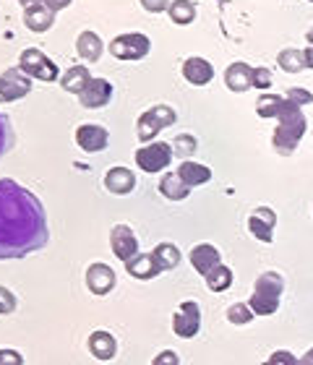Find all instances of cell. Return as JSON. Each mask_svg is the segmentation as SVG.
<instances>
[{
    "label": "cell",
    "instance_id": "obj_45",
    "mask_svg": "<svg viewBox=\"0 0 313 365\" xmlns=\"http://www.w3.org/2000/svg\"><path fill=\"white\" fill-rule=\"evenodd\" d=\"M306 37H308V42H311V45H313V29H311V31H308Z\"/></svg>",
    "mask_w": 313,
    "mask_h": 365
},
{
    "label": "cell",
    "instance_id": "obj_11",
    "mask_svg": "<svg viewBox=\"0 0 313 365\" xmlns=\"http://www.w3.org/2000/svg\"><path fill=\"white\" fill-rule=\"evenodd\" d=\"M115 282H118V277H115L113 267H107V264L94 261L92 267L86 269V287H89L92 295H97V297L110 295L115 289Z\"/></svg>",
    "mask_w": 313,
    "mask_h": 365
},
{
    "label": "cell",
    "instance_id": "obj_36",
    "mask_svg": "<svg viewBox=\"0 0 313 365\" xmlns=\"http://www.w3.org/2000/svg\"><path fill=\"white\" fill-rule=\"evenodd\" d=\"M284 99H290L292 105L303 107V105H311V102H313V94L308 89H298V86H295V89H287V91H284Z\"/></svg>",
    "mask_w": 313,
    "mask_h": 365
},
{
    "label": "cell",
    "instance_id": "obj_8",
    "mask_svg": "<svg viewBox=\"0 0 313 365\" xmlns=\"http://www.w3.org/2000/svg\"><path fill=\"white\" fill-rule=\"evenodd\" d=\"M201 329V311L196 300H185V303L178 305L175 316H173V331H175L180 339H193Z\"/></svg>",
    "mask_w": 313,
    "mask_h": 365
},
{
    "label": "cell",
    "instance_id": "obj_29",
    "mask_svg": "<svg viewBox=\"0 0 313 365\" xmlns=\"http://www.w3.org/2000/svg\"><path fill=\"white\" fill-rule=\"evenodd\" d=\"M277 63H279V68L284 73H300V71L306 68L303 50H298V47H284L282 53H279V58H277Z\"/></svg>",
    "mask_w": 313,
    "mask_h": 365
},
{
    "label": "cell",
    "instance_id": "obj_31",
    "mask_svg": "<svg viewBox=\"0 0 313 365\" xmlns=\"http://www.w3.org/2000/svg\"><path fill=\"white\" fill-rule=\"evenodd\" d=\"M196 138L191 136V133H180V136L173 138V160H188V157H193V152H196Z\"/></svg>",
    "mask_w": 313,
    "mask_h": 365
},
{
    "label": "cell",
    "instance_id": "obj_2",
    "mask_svg": "<svg viewBox=\"0 0 313 365\" xmlns=\"http://www.w3.org/2000/svg\"><path fill=\"white\" fill-rule=\"evenodd\" d=\"M303 136H306V115L300 113L298 105H292L290 99H287L284 110L277 115V130L274 136H272V146H274L277 154L290 157L298 149Z\"/></svg>",
    "mask_w": 313,
    "mask_h": 365
},
{
    "label": "cell",
    "instance_id": "obj_27",
    "mask_svg": "<svg viewBox=\"0 0 313 365\" xmlns=\"http://www.w3.org/2000/svg\"><path fill=\"white\" fill-rule=\"evenodd\" d=\"M152 256L162 272H170V269H175L178 264H180V251H178V245H173V243H160L152 251Z\"/></svg>",
    "mask_w": 313,
    "mask_h": 365
},
{
    "label": "cell",
    "instance_id": "obj_17",
    "mask_svg": "<svg viewBox=\"0 0 313 365\" xmlns=\"http://www.w3.org/2000/svg\"><path fill=\"white\" fill-rule=\"evenodd\" d=\"M222 264V253L214 248L212 243H201L196 245L191 251V267L201 274V277H207L214 267H220Z\"/></svg>",
    "mask_w": 313,
    "mask_h": 365
},
{
    "label": "cell",
    "instance_id": "obj_28",
    "mask_svg": "<svg viewBox=\"0 0 313 365\" xmlns=\"http://www.w3.org/2000/svg\"><path fill=\"white\" fill-rule=\"evenodd\" d=\"M284 105H287V99L282 94H261L256 102V115L259 118H277L284 110Z\"/></svg>",
    "mask_w": 313,
    "mask_h": 365
},
{
    "label": "cell",
    "instance_id": "obj_19",
    "mask_svg": "<svg viewBox=\"0 0 313 365\" xmlns=\"http://www.w3.org/2000/svg\"><path fill=\"white\" fill-rule=\"evenodd\" d=\"M76 53L81 61L86 63H97L102 58V53H105V42L100 39V34L97 31H81L76 39Z\"/></svg>",
    "mask_w": 313,
    "mask_h": 365
},
{
    "label": "cell",
    "instance_id": "obj_34",
    "mask_svg": "<svg viewBox=\"0 0 313 365\" xmlns=\"http://www.w3.org/2000/svg\"><path fill=\"white\" fill-rule=\"evenodd\" d=\"M16 305H19V300H16L14 292L0 284V316H11L16 311Z\"/></svg>",
    "mask_w": 313,
    "mask_h": 365
},
{
    "label": "cell",
    "instance_id": "obj_33",
    "mask_svg": "<svg viewBox=\"0 0 313 365\" xmlns=\"http://www.w3.org/2000/svg\"><path fill=\"white\" fill-rule=\"evenodd\" d=\"M14 146V130H11V123L3 113H0V157Z\"/></svg>",
    "mask_w": 313,
    "mask_h": 365
},
{
    "label": "cell",
    "instance_id": "obj_16",
    "mask_svg": "<svg viewBox=\"0 0 313 365\" xmlns=\"http://www.w3.org/2000/svg\"><path fill=\"white\" fill-rule=\"evenodd\" d=\"M183 78L193 86H207L214 78V68L212 63L204 61V58H185L183 61Z\"/></svg>",
    "mask_w": 313,
    "mask_h": 365
},
{
    "label": "cell",
    "instance_id": "obj_12",
    "mask_svg": "<svg viewBox=\"0 0 313 365\" xmlns=\"http://www.w3.org/2000/svg\"><path fill=\"white\" fill-rule=\"evenodd\" d=\"M76 144H78V149L86 154L102 152V149H107V144H110V133H107V128H102V125L84 123V125L76 128Z\"/></svg>",
    "mask_w": 313,
    "mask_h": 365
},
{
    "label": "cell",
    "instance_id": "obj_7",
    "mask_svg": "<svg viewBox=\"0 0 313 365\" xmlns=\"http://www.w3.org/2000/svg\"><path fill=\"white\" fill-rule=\"evenodd\" d=\"M133 160H136L138 170H144L149 175H157V173L170 168V162H173V146L165 144V141H149V144H144L138 149Z\"/></svg>",
    "mask_w": 313,
    "mask_h": 365
},
{
    "label": "cell",
    "instance_id": "obj_5",
    "mask_svg": "<svg viewBox=\"0 0 313 365\" xmlns=\"http://www.w3.org/2000/svg\"><path fill=\"white\" fill-rule=\"evenodd\" d=\"M19 68L26 73L29 78H39L45 84H53V81H61V71L50 58H47L39 47H26L19 58Z\"/></svg>",
    "mask_w": 313,
    "mask_h": 365
},
{
    "label": "cell",
    "instance_id": "obj_20",
    "mask_svg": "<svg viewBox=\"0 0 313 365\" xmlns=\"http://www.w3.org/2000/svg\"><path fill=\"white\" fill-rule=\"evenodd\" d=\"M86 347L92 352L97 360H113L118 355V342H115V336L110 331H92L89 339H86Z\"/></svg>",
    "mask_w": 313,
    "mask_h": 365
},
{
    "label": "cell",
    "instance_id": "obj_6",
    "mask_svg": "<svg viewBox=\"0 0 313 365\" xmlns=\"http://www.w3.org/2000/svg\"><path fill=\"white\" fill-rule=\"evenodd\" d=\"M107 50H110V55L118 58V61H141V58L149 55L152 42H149V37L141 34V31H128V34H118V37L110 42Z\"/></svg>",
    "mask_w": 313,
    "mask_h": 365
},
{
    "label": "cell",
    "instance_id": "obj_22",
    "mask_svg": "<svg viewBox=\"0 0 313 365\" xmlns=\"http://www.w3.org/2000/svg\"><path fill=\"white\" fill-rule=\"evenodd\" d=\"M125 272H128L133 279L149 282V279H154L157 274H162V269L157 267V261H154L152 253H138V256H133V259L125 264Z\"/></svg>",
    "mask_w": 313,
    "mask_h": 365
},
{
    "label": "cell",
    "instance_id": "obj_38",
    "mask_svg": "<svg viewBox=\"0 0 313 365\" xmlns=\"http://www.w3.org/2000/svg\"><path fill=\"white\" fill-rule=\"evenodd\" d=\"M0 365H24V355L19 350L3 347V350H0Z\"/></svg>",
    "mask_w": 313,
    "mask_h": 365
},
{
    "label": "cell",
    "instance_id": "obj_9",
    "mask_svg": "<svg viewBox=\"0 0 313 365\" xmlns=\"http://www.w3.org/2000/svg\"><path fill=\"white\" fill-rule=\"evenodd\" d=\"M31 91V78L21 68H8L0 73V102H19Z\"/></svg>",
    "mask_w": 313,
    "mask_h": 365
},
{
    "label": "cell",
    "instance_id": "obj_42",
    "mask_svg": "<svg viewBox=\"0 0 313 365\" xmlns=\"http://www.w3.org/2000/svg\"><path fill=\"white\" fill-rule=\"evenodd\" d=\"M303 58H306V68H313V45H308L303 50Z\"/></svg>",
    "mask_w": 313,
    "mask_h": 365
},
{
    "label": "cell",
    "instance_id": "obj_40",
    "mask_svg": "<svg viewBox=\"0 0 313 365\" xmlns=\"http://www.w3.org/2000/svg\"><path fill=\"white\" fill-rule=\"evenodd\" d=\"M141 6H144V11H149V14H162V11H168L170 0H138Z\"/></svg>",
    "mask_w": 313,
    "mask_h": 365
},
{
    "label": "cell",
    "instance_id": "obj_3",
    "mask_svg": "<svg viewBox=\"0 0 313 365\" xmlns=\"http://www.w3.org/2000/svg\"><path fill=\"white\" fill-rule=\"evenodd\" d=\"M284 289L282 274L277 272H264L253 284L251 300H248V308L253 311V316H272L279 308V295Z\"/></svg>",
    "mask_w": 313,
    "mask_h": 365
},
{
    "label": "cell",
    "instance_id": "obj_14",
    "mask_svg": "<svg viewBox=\"0 0 313 365\" xmlns=\"http://www.w3.org/2000/svg\"><path fill=\"white\" fill-rule=\"evenodd\" d=\"M113 99V84L107 78H92L89 84L84 86V91L78 94V102L86 110H100L107 102Z\"/></svg>",
    "mask_w": 313,
    "mask_h": 365
},
{
    "label": "cell",
    "instance_id": "obj_41",
    "mask_svg": "<svg viewBox=\"0 0 313 365\" xmlns=\"http://www.w3.org/2000/svg\"><path fill=\"white\" fill-rule=\"evenodd\" d=\"M50 11H63V8H68L71 6V0H42Z\"/></svg>",
    "mask_w": 313,
    "mask_h": 365
},
{
    "label": "cell",
    "instance_id": "obj_25",
    "mask_svg": "<svg viewBox=\"0 0 313 365\" xmlns=\"http://www.w3.org/2000/svg\"><path fill=\"white\" fill-rule=\"evenodd\" d=\"M160 193L165 198H170V201H183V198H188L191 188L175 173H168L165 178H160Z\"/></svg>",
    "mask_w": 313,
    "mask_h": 365
},
{
    "label": "cell",
    "instance_id": "obj_24",
    "mask_svg": "<svg viewBox=\"0 0 313 365\" xmlns=\"http://www.w3.org/2000/svg\"><path fill=\"white\" fill-rule=\"evenodd\" d=\"M89 81H92V73H89L86 66H71V68L61 76V86L66 91H71V94H81Z\"/></svg>",
    "mask_w": 313,
    "mask_h": 365
},
{
    "label": "cell",
    "instance_id": "obj_43",
    "mask_svg": "<svg viewBox=\"0 0 313 365\" xmlns=\"http://www.w3.org/2000/svg\"><path fill=\"white\" fill-rule=\"evenodd\" d=\"M298 365H313V347L303 355V358H298Z\"/></svg>",
    "mask_w": 313,
    "mask_h": 365
},
{
    "label": "cell",
    "instance_id": "obj_15",
    "mask_svg": "<svg viewBox=\"0 0 313 365\" xmlns=\"http://www.w3.org/2000/svg\"><path fill=\"white\" fill-rule=\"evenodd\" d=\"M253 84V68L248 63L237 61V63H230L227 71H225V86L230 91H235V94H243L248 91Z\"/></svg>",
    "mask_w": 313,
    "mask_h": 365
},
{
    "label": "cell",
    "instance_id": "obj_37",
    "mask_svg": "<svg viewBox=\"0 0 313 365\" xmlns=\"http://www.w3.org/2000/svg\"><path fill=\"white\" fill-rule=\"evenodd\" d=\"M267 365H298V360H295V355L287 350H277L274 355H269Z\"/></svg>",
    "mask_w": 313,
    "mask_h": 365
},
{
    "label": "cell",
    "instance_id": "obj_21",
    "mask_svg": "<svg viewBox=\"0 0 313 365\" xmlns=\"http://www.w3.org/2000/svg\"><path fill=\"white\" fill-rule=\"evenodd\" d=\"M175 175L180 178L188 188H199V185L212 180V170H209L207 165H201V162L185 160V162H180V168H178Z\"/></svg>",
    "mask_w": 313,
    "mask_h": 365
},
{
    "label": "cell",
    "instance_id": "obj_46",
    "mask_svg": "<svg viewBox=\"0 0 313 365\" xmlns=\"http://www.w3.org/2000/svg\"><path fill=\"white\" fill-rule=\"evenodd\" d=\"M311 3H313V0H311Z\"/></svg>",
    "mask_w": 313,
    "mask_h": 365
},
{
    "label": "cell",
    "instance_id": "obj_26",
    "mask_svg": "<svg viewBox=\"0 0 313 365\" xmlns=\"http://www.w3.org/2000/svg\"><path fill=\"white\" fill-rule=\"evenodd\" d=\"M168 14L173 19V24L188 26L191 21H196V3H191V0H173L168 6Z\"/></svg>",
    "mask_w": 313,
    "mask_h": 365
},
{
    "label": "cell",
    "instance_id": "obj_23",
    "mask_svg": "<svg viewBox=\"0 0 313 365\" xmlns=\"http://www.w3.org/2000/svg\"><path fill=\"white\" fill-rule=\"evenodd\" d=\"M55 21V11L45 6V3H37V6L24 8V24L29 31H47Z\"/></svg>",
    "mask_w": 313,
    "mask_h": 365
},
{
    "label": "cell",
    "instance_id": "obj_32",
    "mask_svg": "<svg viewBox=\"0 0 313 365\" xmlns=\"http://www.w3.org/2000/svg\"><path fill=\"white\" fill-rule=\"evenodd\" d=\"M227 321L235 327H245L253 321V311L248 308V303H232L227 308Z\"/></svg>",
    "mask_w": 313,
    "mask_h": 365
},
{
    "label": "cell",
    "instance_id": "obj_18",
    "mask_svg": "<svg viewBox=\"0 0 313 365\" xmlns=\"http://www.w3.org/2000/svg\"><path fill=\"white\" fill-rule=\"evenodd\" d=\"M105 188L115 196H125L136 188V175L128 168H110L105 173Z\"/></svg>",
    "mask_w": 313,
    "mask_h": 365
},
{
    "label": "cell",
    "instance_id": "obj_4",
    "mask_svg": "<svg viewBox=\"0 0 313 365\" xmlns=\"http://www.w3.org/2000/svg\"><path fill=\"white\" fill-rule=\"evenodd\" d=\"M178 120L175 110L170 105H154L149 107L146 113L138 115L136 120V136L141 144H149V141H154L157 138V133H160L162 128H168V125H173V123Z\"/></svg>",
    "mask_w": 313,
    "mask_h": 365
},
{
    "label": "cell",
    "instance_id": "obj_39",
    "mask_svg": "<svg viewBox=\"0 0 313 365\" xmlns=\"http://www.w3.org/2000/svg\"><path fill=\"white\" fill-rule=\"evenodd\" d=\"M152 365H180V358H178V352H173V350H162L160 355L152 360Z\"/></svg>",
    "mask_w": 313,
    "mask_h": 365
},
{
    "label": "cell",
    "instance_id": "obj_44",
    "mask_svg": "<svg viewBox=\"0 0 313 365\" xmlns=\"http://www.w3.org/2000/svg\"><path fill=\"white\" fill-rule=\"evenodd\" d=\"M24 8H29V6H37V3H42V0H19Z\"/></svg>",
    "mask_w": 313,
    "mask_h": 365
},
{
    "label": "cell",
    "instance_id": "obj_1",
    "mask_svg": "<svg viewBox=\"0 0 313 365\" xmlns=\"http://www.w3.org/2000/svg\"><path fill=\"white\" fill-rule=\"evenodd\" d=\"M50 240L45 206L11 178L0 180V261L24 259Z\"/></svg>",
    "mask_w": 313,
    "mask_h": 365
},
{
    "label": "cell",
    "instance_id": "obj_35",
    "mask_svg": "<svg viewBox=\"0 0 313 365\" xmlns=\"http://www.w3.org/2000/svg\"><path fill=\"white\" fill-rule=\"evenodd\" d=\"M272 86V71L259 66V68H253V84L251 89H259V91H267Z\"/></svg>",
    "mask_w": 313,
    "mask_h": 365
},
{
    "label": "cell",
    "instance_id": "obj_30",
    "mask_svg": "<svg viewBox=\"0 0 313 365\" xmlns=\"http://www.w3.org/2000/svg\"><path fill=\"white\" fill-rule=\"evenodd\" d=\"M204 279H207L209 292H225V289H230V284H232V269L220 264V267H214Z\"/></svg>",
    "mask_w": 313,
    "mask_h": 365
},
{
    "label": "cell",
    "instance_id": "obj_10",
    "mask_svg": "<svg viewBox=\"0 0 313 365\" xmlns=\"http://www.w3.org/2000/svg\"><path fill=\"white\" fill-rule=\"evenodd\" d=\"M110 248L123 264H128L133 256H138V240L136 232L128 227V225H115L110 230Z\"/></svg>",
    "mask_w": 313,
    "mask_h": 365
},
{
    "label": "cell",
    "instance_id": "obj_13",
    "mask_svg": "<svg viewBox=\"0 0 313 365\" xmlns=\"http://www.w3.org/2000/svg\"><path fill=\"white\" fill-rule=\"evenodd\" d=\"M274 227H277V214H274V209H269V206L253 209L251 217H248V230H251V235L256 237V240H261V243H272Z\"/></svg>",
    "mask_w": 313,
    "mask_h": 365
}]
</instances>
